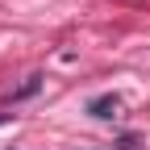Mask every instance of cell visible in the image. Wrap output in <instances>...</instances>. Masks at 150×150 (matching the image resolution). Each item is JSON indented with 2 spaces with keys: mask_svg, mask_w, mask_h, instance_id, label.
Instances as JSON below:
<instances>
[{
  "mask_svg": "<svg viewBox=\"0 0 150 150\" xmlns=\"http://www.w3.org/2000/svg\"><path fill=\"white\" fill-rule=\"evenodd\" d=\"M117 108H121V96H117V92H100V96H92V100H88V112H92L96 121L117 117Z\"/></svg>",
  "mask_w": 150,
  "mask_h": 150,
  "instance_id": "1",
  "label": "cell"
},
{
  "mask_svg": "<svg viewBox=\"0 0 150 150\" xmlns=\"http://www.w3.org/2000/svg\"><path fill=\"white\" fill-rule=\"evenodd\" d=\"M42 75H25V83H17L13 88V100H29V96H38V92H42Z\"/></svg>",
  "mask_w": 150,
  "mask_h": 150,
  "instance_id": "2",
  "label": "cell"
},
{
  "mask_svg": "<svg viewBox=\"0 0 150 150\" xmlns=\"http://www.w3.org/2000/svg\"><path fill=\"white\" fill-rule=\"evenodd\" d=\"M0 125H8V112H0Z\"/></svg>",
  "mask_w": 150,
  "mask_h": 150,
  "instance_id": "3",
  "label": "cell"
}]
</instances>
